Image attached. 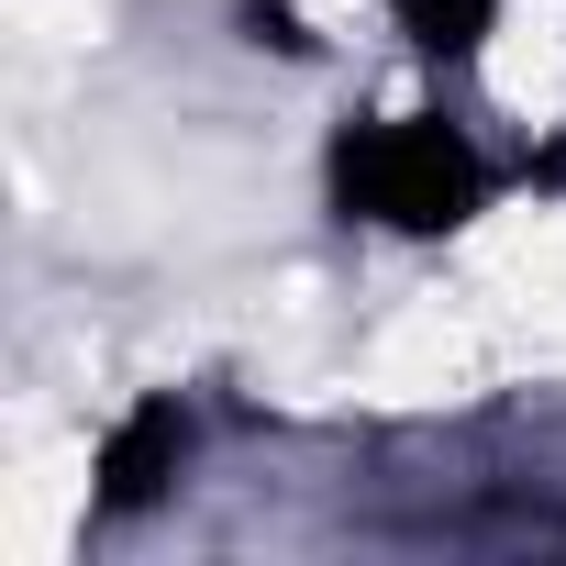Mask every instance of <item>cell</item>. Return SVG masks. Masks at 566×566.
I'll list each match as a JSON object with an SVG mask.
<instances>
[{"label":"cell","mask_w":566,"mask_h":566,"mask_svg":"<svg viewBox=\"0 0 566 566\" xmlns=\"http://www.w3.org/2000/svg\"><path fill=\"white\" fill-rule=\"evenodd\" d=\"M389 23L411 34V56H433V67H467V56L500 34V0H389Z\"/></svg>","instance_id":"3957f363"},{"label":"cell","mask_w":566,"mask_h":566,"mask_svg":"<svg viewBox=\"0 0 566 566\" xmlns=\"http://www.w3.org/2000/svg\"><path fill=\"white\" fill-rule=\"evenodd\" d=\"M323 189L345 222L378 233H467L489 211V156L444 123V112H389V123H345L323 156Z\"/></svg>","instance_id":"6da1fadb"},{"label":"cell","mask_w":566,"mask_h":566,"mask_svg":"<svg viewBox=\"0 0 566 566\" xmlns=\"http://www.w3.org/2000/svg\"><path fill=\"white\" fill-rule=\"evenodd\" d=\"M178 467H189V411H178V400H145V411L112 422L90 511H101V522H134V511H156V500L178 489Z\"/></svg>","instance_id":"7a4b0ae2"}]
</instances>
